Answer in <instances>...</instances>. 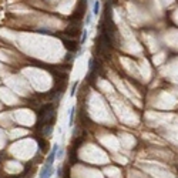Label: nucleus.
<instances>
[{
	"mask_svg": "<svg viewBox=\"0 0 178 178\" xmlns=\"http://www.w3.org/2000/svg\"><path fill=\"white\" fill-rule=\"evenodd\" d=\"M81 34H83V36H81V40H80V43H81V44H84V43H85V40H87V37H88V32H87V29H84Z\"/></svg>",
	"mask_w": 178,
	"mask_h": 178,
	"instance_id": "obj_4",
	"label": "nucleus"
},
{
	"mask_svg": "<svg viewBox=\"0 0 178 178\" xmlns=\"http://www.w3.org/2000/svg\"><path fill=\"white\" fill-rule=\"evenodd\" d=\"M74 111H76V107H71L70 108V118H68V124L70 125L73 124V120H74Z\"/></svg>",
	"mask_w": 178,
	"mask_h": 178,
	"instance_id": "obj_5",
	"label": "nucleus"
},
{
	"mask_svg": "<svg viewBox=\"0 0 178 178\" xmlns=\"http://www.w3.org/2000/svg\"><path fill=\"white\" fill-rule=\"evenodd\" d=\"M99 13H100V2H99V0H96L94 6H93V14H94V16H99Z\"/></svg>",
	"mask_w": 178,
	"mask_h": 178,
	"instance_id": "obj_3",
	"label": "nucleus"
},
{
	"mask_svg": "<svg viewBox=\"0 0 178 178\" xmlns=\"http://www.w3.org/2000/svg\"><path fill=\"white\" fill-rule=\"evenodd\" d=\"M77 85H78V83L76 81V83L73 84V87H71V91H70V96H71V97H73V96H74V93H76V88H77Z\"/></svg>",
	"mask_w": 178,
	"mask_h": 178,
	"instance_id": "obj_6",
	"label": "nucleus"
},
{
	"mask_svg": "<svg viewBox=\"0 0 178 178\" xmlns=\"http://www.w3.org/2000/svg\"><path fill=\"white\" fill-rule=\"evenodd\" d=\"M90 23H91V13H88V14H87V17H85V24L88 26Z\"/></svg>",
	"mask_w": 178,
	"mask_h": 178,
	"instance_id": "obj_7",
	"label": "nucleus"
},
{
	"mask_svg": "<svg viewBox=\"0 0 178 178\" xmlns=\"http://www.w3.org/2000/svg\"><path fill=\"white\" fill-rule=\"evenodd\" d=\"M53 174H54L53 165H51V164H46V165L41 168V171H40V178H50Z\"/></svg>",
	"mask_w": 178,
	"mask_h": 178,
	"instance_id": "obj_1",
	"label": "nucleus"
},
{
	"mask_svg": "<svg viewBox=\"0 0 178 178\" xmlns=\"http://www.w3.org/2000/svg\"><path fill=\"white\" fill-rule=\"evenodd\" d=\"M57 151H58V144H54L53 145V150L50 151L47 160H46V164H51L53 165V161L56 160V155H57Z\"/></svg>",
	"mask_w": 178,
	"mask_h": 178,
	"instance_id": "obj_2",
	"label": "nucleus"
}]
</instances>
